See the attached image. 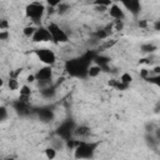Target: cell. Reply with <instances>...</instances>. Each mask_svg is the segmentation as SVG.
<instances>
[{"label":"cell","instance_id":"3957f363","mask_svg":"<svg viewBox=\"0 0 160 160\" xmlns=\"http://www.w3.org/2000/svg\"><path fill=\"white\" fill-rule=\"evenodd\" d=\"M44 12H45V6H44L41 2H39V1L30 2V4L26 5V8H25V15H26V18L31 19L32 21H39V20H41Z\"/></svg>","mask_w":160,"mask_h":160},{"label":"cell","instance_id":"d6986e66","mask_svg":"<svg viewBox=\"0 0 160 160\" xmlns=\"http://www.w3.org/2000/svg\"><path fill=\"white\" fill-rule=\"evenodd\" d=\"M92 4L95 6H104V8H108L112 4V0H94Z\"/></svg>","mask_w":160,"mask_h":160},{"label":"cell","instance_id":"9a60e30c","mask_svg":"<svg viewBox=\"0 0 160 160\" xmlns=\"http://www.w3.org/2000/svg\"><path fill=\"white\" fill-rule=\"evenodd\" d=\"M102 71V69L99 66V65H89L88 68V71H86V75L90 76V78H96L100 75V72Z\"/></svg>","mask_w":160,"mask_h":160},{"label":"cell","instance_id":"30bf717a","mask_svg":"<svg viewBox=\"0 0 160 160\" xmlns=\"http://www.w3.org/2000/svg\"><path fill=\"white\" fill-rule=\"evenodd\" d=\"M109 15L114 20H124L125 19V12L124 9L119 4H111L109 6Z\"/></svg>","mask_w":160,"mask_h":160},{"label":"cell","instance_id":"1f68e13d","mask_svg":"<svg viewBox=\"0 0 160 160\" xmlns=\"http://www.w3.org/2000/svg\"><path fill=\"white\" fill-rule=\"evenodd\" d=\"M9 28V22L4 19H0V30H8Z\"/></svg>","mask_w":160,"mask_h":160},{"label":"cell","instance_id":"4316f807","mask_svg":"<svg viewBox=\"0 0 160 160\" xmlns=\"http://www.w3.org/2000/svg\"><path fill=\"white\" fill-rule=\"evenodd\" d=\"M156 128H158V126H156L154 122H151V121L145 124V130H146V132H154V130H155Z\"/></svg>","mask_w":160,"mask_h":160},{"label":"cell","instance_id":"d6a6232c","mask_svg":"<svg viewBox=\"0 0 160 160\" xmlns=\"http://www.w3.org/2000/svg\"><path fill=\"white\" fill-rule=\"evenodd\" d=\"M138 25H139V28H146L148 26V21L146 20H140Z\"/></svg>","mask_w":160,"mask_h":160},{"label":"cell","instance_id":"484cf974","mask_svg":"<svg viewBox=\"0 0 160 160\" xmlns=\"http://www.w3.org/2000/svg\"><path fill=\"white\" fill-rule=\"evenodd\" d=\"M8 119V109L6 106L0 105V121H4Z\"/></svg>","mask_w":160,"mask_h":160},{"label":"cell","instance_id":"52a82bcc","mask_svg":"<svg viewBox=\"0 0 160 160\" xmlns=\"http://www.w3.org/2000/svg\"><path fill=\"white\" fill-rule=\"evenodd\" d=\"M74 129H75V125L72 124V121H65L59 126L56 134H58V136H60L61 139H64L66 141L70 139L71 134H74Z\"/></svg>","mask_w":160,"mask_h":160},{"label":"cell","instance_id":"7a4b0ae2","mask_svg":"<svg viewBox=\"0 0 160 160\" xmlns=\"http://www.w3.org/2000/svg\"><path fill=\"white\" fill-rule=\"evenodd\" d=\"M98 144L96 142H86V141H79V144L75 146L74 156L76 159H90L94 156V152L96 150Z\"/></svg>","mask_w":160,"mask_h":160},{"label":"cell","instance_id":"7402d4cb","mask_svg":"<svg viewBox=\"0 0 160 160\" xmlns=\"http://www.w3.org/2000/svg\"><path fill=\"white\" fill-rule=\"evenodd\" d=\"M39 116H40L41 119H44V120H49V119L51 118V112H50L48 109H40Z\"/></svg>","mask_w":160,"mask_h":160},{"label":"cell","instance_id":"ac0fdd59","mask_svg":"<svg viewBox=\"0 0 160 160\" xmlns=\"http://www.w3.org/2000/svg\"><path fill=\"white\" fill-rule=\"evenodd\" d=\"M8 86L10 90H18L19 89V81L16 80V78H10L8 81Z\"/></svg>","mask_w":160,"mask_h":160},{"label":"cell","instance_id":"6da1fadb","mask_svg":"<svg viewBox=\"0 0 160 160\" xmlns=\"http://www.w3.org/2000/svg\"><path fill=\"white\" fill-rule=\"evenodd\" d=\"M96 56L95 52L92 51H88L86 54H84L80 58H76V59H71V60H68L65 62V70L72 75V76H78V78H85L86 76V71H88V68L90 65V62L94 60V58Z\"/></svg>","mask_w":160,"mask_h":160},{"label":"cell","instance_id":"5bb4252c","mask_svg":"<svg viewBox=\"0 0 160 160\" xmlns=\"http://www.w3.org/2000/svg\"><path fill=\"white\" fill-rule=\"evenodd\" d=\"M30 95H31V89H30V86L22 85V86L20 88V96H19V99L22 100V101H29Z\"/></svg>","mask_w":160,"mask_h":160},{"label":"cell","instance_id":"4fadbf2b","mask_svg":"<svg viewBox=\"0 0 160 160\" xmlns=\"http://www.w3.org/2000/svg\"><path fill=\"white\" fill-rule=\"evenodd\" d=\"M90 134V129L85 125H80V126H75L74 129V135L80 136V138H86Z\"/></svg>","mask_w":160,"mask_h":160},{"label":"cell","instance_id":"836d02e7","mask_svg":"<svg viewBox=\"0 0 160 160\" xmlns=\"http://www.w3.org/2000/svg\"><path fill=\"white\" fill-rule=\"evenodd\" d=\"M26 81H28V82H34V81H35V75H34V74H32V75H29L28 79H26Z\"/></svg>","mask_w":160,"mask_h":160},{"label":"cell","instance_id":"83f0119b","mask_svg":"<svg viewBox=\"0 0 160 160\" xmlns=\"http://www.w3.org/2000/svg\"><path fill=\"white\" fill-rule=\"evenodd\" d=\"M45 1H46V4H48L50 8H56L59 4L62 2V0H45Z\"/></svg>","mask_w":160,"mask_h":160},{"label":"cell","instance_id":"9c48e42d","mask_svg":"<svg viewBox=\"0 0 160 160\" xmlns=\"http://www.w3.org/2000/svg\"><path fill=\"white\" fill-rule=\"evenodd\" d=\"M122 6L129 10L132 15H138L140 12V9H141V4H140V0H119Z\"/></svg>","mask_w":160,"mask_h":160},{"label":"cell","instance_id":"8fae6325","mask_svg":"<svg viewBox=\"0 0 160 160\" xmlns=\"http://www.w3.org/2000/svg\"><path fill=\"white\" fill-rule=\"evenodd\" d=\"M14 109L20 114V115H26L30 110L29 108V101H22V100H18L14 102Z\"/></svg>","mask_w":160,"mask_h":160},{"label":"cell","instance_id":"5b68a950","mask_svg":"<svg viewBox=\"0 0 160 160\" xmlns=\"http://www.w3.org/2000/svg\"><path fill=\"white\" fill-rule=\"evenodd\" d=\"M48 30H49V32L51 35V41H54V42L61 44V42H66L69 40L68 34L55 22H50L48 25Z\"/></svg>","mask_w":160,"mask_h":160},{"label":"cell","instance_id":"7c38bea8","mask_svg":"<svg viewBox=\"0 0 160 160\" xmlns=\"http://www.w3.org/2000/svg\"><path fill=\"white\" fill-rule=\"evenodd\" d=\"M145 140H146V144L150 149L152 150H156L158 146H159V140L155 138V135L152 132H146V136H145Z\"/></svg>","mask_w":160,"mask_h":160},{"label":"cell","instance_id":"277c9868","mask_svg":"<svg viewBox=\"0 0 160 160\" xmlns=\"http://www.w3.org/2000/svg\"><path fill=\"white\" fill-rule=\"evenodd\" d=\"M34 75H35V80L39 82V86H41V89H42L51 84L50 80L52 76V69L50 65H45V66L40 68L39 70H36V72Z\"/></svg>","mask_w":160,"mask_h":160},{"label":"cell","instance_id":"603a6c76","mask_svg":"<svg viewBox=\"0 0 160 160\" xmlns=\"http://www.w3.org/2000/svg\"><path fill=\"white\" fill-rule=\"evenodd\" d=\"M141 50H142L144 52H152V51L156 50V46L152 45V44H145V45L141 46Z\"/></svg>","mask_w":160,"mask_h":160},{"label":"cell","instance_id":"f546056e","mask_svg":"<svg viewBox=\"0 0 160 160\" xmlns=\"http://www.w3.org/2000/svg\"><path fill=\"white\" fill-rule=\"evenodd\" d=\"M140 76L142 78V79H148L149 76H150V70H148V69H141V71H140Z\"/></svg>","mask_w":160,"mask_h":160},{"label":"cell","instance_id":"8992f818","mask_svg":"<svg viewBox=\"0 0 160 160\" xmlns=\"http://www.w3.org/2000/svg\"><path fill=\"white\" fill-rule=\"evenodd\" d=\"M35 54H36L38 59L41 62H44L45 65H50L51 66L56 61V55L50 49H45V48L44 49H38V50H35Z\"/></svg>","mask_w":160,"mask_h":160},{"label":"cell","instance_id":"d4e9b609","mask_svg":"<svg viewBox=\"0 0 160 160\" xmlns=\"http://www.w3.org/2000/svg\"><path fill=\"white\" fill-rule=\"evenodd\" d=\"M68 10H70V6H69L68 4L61 2V4L58 5V12H59V14H65Z\"/></svg>","mask_w":160,"mask_h":160},{"label":"cell","instance_id":"f1b7e54d","mask_svg":"<svg viewBox=\"0 0 160 160\" xmlns=\"http://www.w3.org/2000/svg\"><path fill=\"white\" fill-rule=\"evenodd\" d=\"M116 22H115V30L116 31H120V30H122V28H124V22H122V20H115Z\"/></svg>","mask_w":160,"mask_h":160},{"label":"cell","instance_id":"44dd1931","mask_svg":"<svg viewBox=\"0 0 160 160\" xmlns=\"http://www.w3.org/2000/svg\"><path fill=\"white\" fill-rule=\"evenodd\" d=\"M120 81H121L122 84H126V85H129V84L132 81V76H131L129 72H124V74L120 76Z\"/></svg>","mask_w":160,"mask_h":160},{"label":"cell","instance_id":"e575fe53","mask_svg":"<svg viewBox=\"0 0 160 160\" xmlns=\"http://www.w3.org/2000/svg\"><path fill=\"white\" fill-rule=\"evenodd\" d=\"M2 85H4V80H2V79H1V78H0V88H1V86H2Z\"/></svg>","mask_w":160,"mask_h":160},{"label":"cell","instance_id":"2e32d148","mask_svg":"<svg viewBox=\"0 0 160 160\" xmlns=\"http://www.w3.org/2000/svg\"><path fill=\"white\" fill-rule=\"evenodd\" d=\"M55 92H56V90H55V88L51 86V85L45 86V88L41 89V95H42L44 98H46V99L54 98V96H55Z\"/></svg>","mask_w":160,"mask_h":160},{"label":"cell","instance_id":"cb8c5ba5","mask_svg":"<svg viewBox=\"0 0 160 160\" xmlns=\"http://www.w3.org/2000/svg\"><path fill=\"white\" fill-rule=\"evenodd\" d=\"M45 155H46V158L48 159H54L55 156H56V150L51 146V148H48L46 150H45Z\"/></svg>","mask_w":160,"mask_h":160},{"label":"cell","instance_id":"ffe728a7","mask_svg":"<svg viewBox=\"0 0 160 160\" xmlns=\"http://www.w3.org/2000/svg\"><path fill=\"white\" fill-rule=\"evenodd\" d=\"M35 30H36L35 26H25L24 30H22V32H24V35H25L26 38H31V36L34 35Z\"/></svg>","mask_w":160,"mask_h":160},{"label":"cell","instance_id":"ba28073f","mask_svg":"<svg viewBox=\"0 0 160 160\" xmlns=\"http://www.w3.org/2000/svg\"><path fill=\"white\" fill-rule=\"evenodd\" d=\"M31 39L34 42H46V41H51V35H50L48 28L40 26V28H36Z\"/></svg>","mask_w":160,"mask_h":160},{"label":"cell","instance_id":"4dcf8cb0","mask_svg":"<svg viewBox=\"0 0 160 160\" xmlns=\"http://www.w3.org/2000/svg\"><path fill=\"white\" fill-rule=\"evenodd\" d=\"M9 35L10 34L8 30H0V40H8Z\"/></svg>","mask_w":160,"mask_h":160},{"label":"cell","instance_id":"e0dca14e","mask_svg":"<svg viewBox=\"0 0 160 160\" xmlns=\"http://www.w3.org/2000/svg\"><path fill=\"white\" fill-rule=\"evenodd\" d=\"M102 41H104V42L99 46V50H100V51L106 50V49H110V48L114 46L115 42H116V40H114V39H111V40H102Z\"/></svg>","mask_w":160,"mask_h":160}]
</instances>
